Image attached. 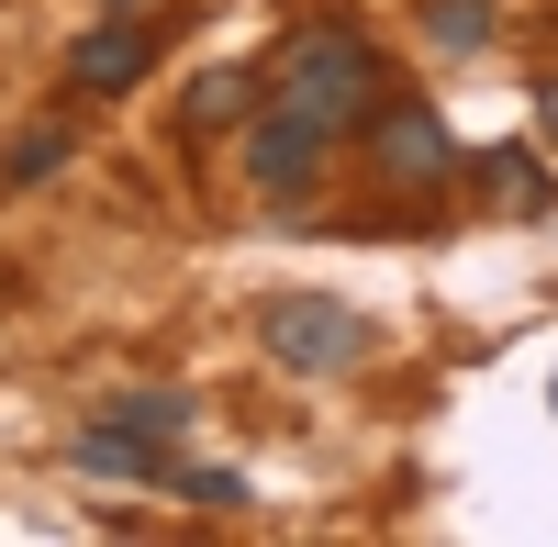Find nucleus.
Returning a JSON list of instances; mask_svg holds the SVG:
<instances>
[{
    "instance_id": "nucleus-3",
    "label": "nucleus",
    "mask_w": 558,
    "mask_h": 547,
    "mask_svg": "<svg viewBox=\"0 0 558 547\" xmlns=\"http://www.w3.org/2000/svg\"><path fill=\"white\" fill-rule=\"evenodd\" d=\"M368 157H380L391 191H436V179H458V157H470V146H458V134H447L425 101H391L380 134H368Z\"/></svg>"
},
{
    "instance_id": "nucleus-8",
    "label": "nucleus",
    "mask_w": 558,
    "mask_h": 547,
    "mask_svg": "<svg viewBox=\"0 0 558 547\" xmlns=\"http://www.w3.org/2000/svg\"><path fill=\"white\" fill-rule=\"evenodd\" d=\"M101 425H123V436H146V447H179V425H191V391H123Z\"/></svg>"
},
{
    "instance_id": "nucleus-4",
    "label": "nucleus",
    "mask_w": 558,
    "mask_h": 547,
    "mask_svg": "<svg viewBox=\"0 0 558 547\" xmlns=\"http://www.w3.org/2000/svg\"><path fill=\"white\" fill-rule=\"evenodd\" d=\"M324 146H336V134H324L313 112H291V101H268V112H246V168H257V191H313V168H324Z\"/></svg>"
},
{
    "instance_id": "nucleus-5",
    "label": "nucleus",
    "mask_w": 558,
    "mask_h": 547,
    "mask_svg": "<svg viewBox=\"0 0 558 547\" xmlns=\"http://www.w3.org/2000/svg\"><path fill=\"white\" fill-rule=\"evenodd\" d=\"M146 68H157V34H146V23H101V34H78V45H68V89H89V101L134 89Z\"/></svg>"
},
{
    "instance_id": "nucleus-7",
    "label": "nucleus",
    "mask_w": 558,
    "mask_h": 547,
    "mask_svg": "<svg viewBox=\"0 0 558 547\" xmlns=\"http://www.w3.org/2000/svg\"><path fill=\"white\" fill-rule=\"evenodd\" d=\"M470 168H481V202H492V212H547V168H536L525 146H481Z\"/></svg>"
},
{
    "instance_id": "nucleus-10",
    "label": "nucleus",
    "mask_w": 558,
    "mask_h": 547,
    "mask_svg": "<svg viewBox=\"0 0 558 547\" xmlns=\"http://www.w3.org/2000/svg\"><path fill=\"white\" fill-rule=\"evenodd\" d=\"M68 157H78V134H68V123H34V134H23V146H12V157H0V179H12V191H34V179H57Z\"/></svg>"
},
{
    "instance_id": "nucleus-2",
    "label": "nucleus",
    "mask_w": 558,
    "mask_h": 547,
    "mask_svg": "<svg viewBox=\"0 0 558 547\" xmlns=\"http://www.w3.org/2000/svg\"><path fill=\"white\" fill-rule=\"evenodd\" d=\"M257 347L279 357V369H302V380H336V369H357V357H368V325H357L347 302L291 291V302H268V313H257Z\"/></svg>"
},
{
    "instance_id": "nucleus-1",
    "label": "nucleus",
    "mask_w": 558,
    "mask_h": 547,
    "mask_svg": "<svg viewBox=\"0 0 558 547\" xmlns=\"http://www.w3.org/2000/svg\"><path fill=\"white\" fill-rule=\"evenodd\" d=\"M279 101L313 112L324 134L368 123V112H380V57H368V34H347V23H302L291 45H279Z\"/></svg>"
},
{
    "instance_id": "nucleus-12",
    "label": "nucleus",
    "mask_w": 558,
    "mask_h": 547,
    "mask_svg": "<svg viewBox=\"0 0 558 547\" xmlns=\"http://www.w3.org/2000/svg\"><path fill=\"white\" fill-rule=\"evenodd\" d=\"M168 491H191V503H213V514H235V503H246V481H235V470H168Z\"/></svg>"
},
{
    "instance_id": "nucleus-13",
    "label": "nucleus",
    "mask_w": 558,
    "mask_h": 547,
    "mask_svg": "<svg viewBox=\"0 0 558 547\" xmlns=\"http://www.w3.org/2000/svg\"><path fill=\"white\" fill-rule=\"evenodd\" d=\"M536 123H547V146H558V78H547V89H536Z\"/></svg>"
},
{
    "instance_id": "nucleus-9",
    "label": "nucleus",
    "mask_w": 558,
    "mask_h": 547,
    "mask_svg": "<svg viewBox=\"0 0 558 547\" xmlns=\"http://www.w3.org/2000/svg\"><path fill=\"white\" fill-rule=\"evenodd\" d=\"M425 45L436 57H481L492 45V0H425Z\"/></svg>"
},
{
    "instance_id": "nucleus-6",
    "label": "nucleus",
    "mask_w": 558,
    "mask_h": 547,
    "mask_svg": "<svg viewBox=\"0 0 558 547\" xmlns=\"http://www.w3.org/2000/svg\"><path fill=\"white\" fill-rule=\"evenodd\" d=\"M68 459L89 470V481H168V447H146V436H123V425H89Z\"/></svg>"
},
{
    "instance_id": "nucleus-11",
    "label": "nucleus",
    "mask_w": 558,
    "mask_h": 547,
    "mask_svg": "<svg viewBox=\"0 0 558 547\" xmlns=\"http://www.w3.org/2000/svg\"><path fill=\"white\" fill-rule=\"evenodd\" d=\"M235 112H257V68H213V78H191V123H202V134L235 123Z\"/></svg>"
}]
</instances>
